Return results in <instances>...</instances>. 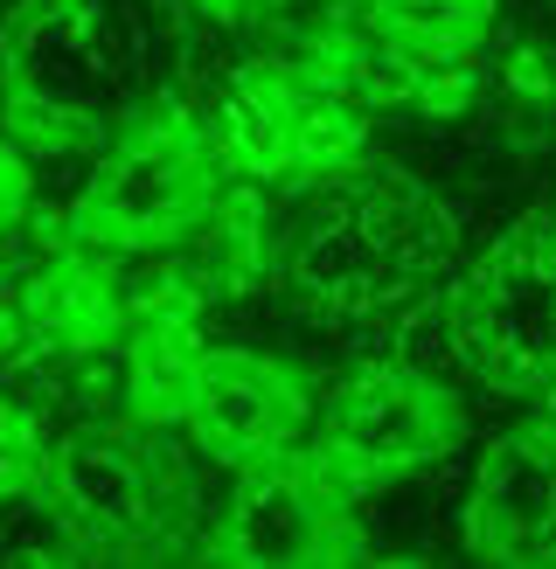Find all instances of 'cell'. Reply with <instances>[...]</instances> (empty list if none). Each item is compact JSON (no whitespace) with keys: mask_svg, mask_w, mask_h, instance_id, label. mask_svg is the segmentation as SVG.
I'll return each mask as SVG.
<instances>
[{"mask_svg":"<svg viewBox=\"0 0 556 569\" xmlns=\"http://www.w3.org/2000/svg\"><path fill=\"white\" fill-rule=\"evenodd\" d=\"M209 340L195 312H147L126 333V417L139 431H175L188 423L195 382H202Z\"/></svg>","mask_w":556,"mask_h":569,"instance_id":"obj_10","label":"cell"},{"mask_svg":"<svg viewBox=\"0 0 556 569\" xmlns=\"http://www.w3.org/2000/svg\"><path fill=\"white\" fill-rule=\"evenodd\" d=\"M28 216H36V167L14 139H0V237L21 230Z\"/></svg>","mask_w":556,"mask_h":569,"instance_id":"obj_13","label":"cell"},{"mask_svg":"<svg viewBox=\"0 0 556 569\" xmlns=\"http://www.w3.org/2000/svg\"><path fill=\"white\" fill-rule=\"evenodd\" d=\"M49 500L98 542H139L160 521V466L132 431H77L49 445Z\"/></svg>","mask_w":556,"mask_h":569,"instance_id":"obj_7","label":"cell"},{"mask_svg":"<svg viewBox=\"0 0 556 569\" xmlns=\"http://www.w3.org/2000/svg\"><path fill=\"white\" fill-rule=\"evenodd\" d=\"M459 348L494 382L556 376V222H528L459 292Z\"/></svg>","mask_w":556,"mask_h":569,"instance_id":"obj_3","label":"cell"},{"mask_svg":"<svg viewBox=\"0 0 556 569\" xmlns=\"http://www.w3.org/2000/svg\"><path fill=\"white\" fill-rule=\"evenodd\" d=\"M105 36V8L98 0H14V14L0 21V63L21 91H49L56 98V70L83 63Z\"/></svg>","mask_w":556,"mask_h":569,"instance_id":"obj_11","label":"cell"},{"mask_svg":"<svg viewBox=\"0 0 556 569\" xmlns=\"http://www.w3.org/2000/svg\"><path fill=\"white\" fill-rule=\"evenodd\" d=\"M466 549L480 562H556V417L487 445L466 500Z\"/></svg>","mask_w":556,"mask_h":569,"instance_id":"obj_6","label":"cell"},{"mask_svg":"<svg viewBox=\"0 0 556 569\" xmlns=\"http://www.w3.org/2000/svg\"><path fill=\"white\" fill-rule=\"evenodd\" d=\"M376 487L355 472L341 451L292 445L278 459H258L237 472V500L222 515V562L237 569H299V562H361V528H355V493Z\"/></svg>","mask_w":556,"mask_h":569,"instance_id":"obj_2","label":"cell"},{"mask_svg":"<svg viewBox=\"0 0 556 569\" xmlns=\"http://www.w3.org/2000/svg\"><path fill=\"white\" fill-rule=\"evenodd\" d=\"M21 320H28V355L36 361H77L91 355L111 327H126L119 284H111V258L70 243L63 230L49 237V258L21 278Z\"/></svg>","mask_w":556,"mask_h":569,"instance_id":"obj_8","label":"cell"},{"mask_svg":"<svg viewBox=\"0 0 556 569\" xmlns=\"http://www.w3.org/2000/svg\"><path fill=\"white\" fill-rule=\"evenodd\" d=\"M216 8H230V0H216Z\"/></svg>","mask_w":556,"mask_h":569,"instance_id":"obj_15","label":"cell"},{"mask_svg":"<svg viewBox=\"0 0 556 569\" xmlns=\"http://www.w3.org/2000/svg\"><path fill=\"white\" fill-rule=\"evenodd\" d=\"M500 0H355L361 36L404 49L410 63H459L494 36Z\"/></svg>","mask_w":556,"mask_h":569,"instance_id":"obj_12","label":"cell"},{"mask_svg":"<svg viewBox=\"0 0 556 569\" xmlns=\"http://www.w3.org/2000/svg\"><path fill=\"white\" fill-rule=\"evenodd\" d=\"M306 423H314V403H306L286 361H271L258 348H209L188 403V431L216 466L244 472L258 459H278L306 438Z\"/></svg>","mask_w":556,"mask_h":569,"instance_id":"obj_5","label":"cell"},{"mask_svg":"<svg viewBox=\"0 0 556 569\" xmlns=\"http://www.w3.org/2000/svg\"><path fill=\"white\" fill-rule=\"evenodd\" d=\"M28 361V320H21V278L0 271V368Z\"/></svg>","mask_w":556,"mask_h":569,"instance_id":"obj_14","label":"cell"},{"mask_svg":"<svg viewBox=\"0 0 556 569\" xmlns=\"http://www.w3.org/2000/svg\"><path fill=\"white\" fill-rule=\"evenodd\" d=\"M459 438H466L459 396L431 382L425 368H369L320 410V445L341 451L369 479L438 466V459H453Z\"/></svg>","mask_w":556,"mask_h":569,"instance_id":"obj_4","label":"cell"},{"mask_svg":"<svg viewBox=\"0 0 556 569\" xmlns=\"http://www.w3.org/2000/svg\"><path fill=\"white\" fill-rule=\"evenodd\" d=\"M230 188V160L216 153L209 119L188 111H147L98 153L91 181L63 216V237L98 258H147L175 250L209 202Z\"/></svg>","mask_w":556,"mask_h":569,"instance_id":"obj_1","label":"cell"},{"mask_svg":"<svg viewBox=\"0 0 556 569\" xmlns=\"http://www.w3.org/2000/svg\"><path fill=\"white\" fill-rule=\"evenodd\" d=\"M292 83H299V56H265V63H244L230 91L216 98L209 132L216 153L230 160V174L244 181L292 174Z\"/></svg>","mask_w":556,"mask_h":569,"instance_id":"obj_9","label":"cell"}]
</instances>
